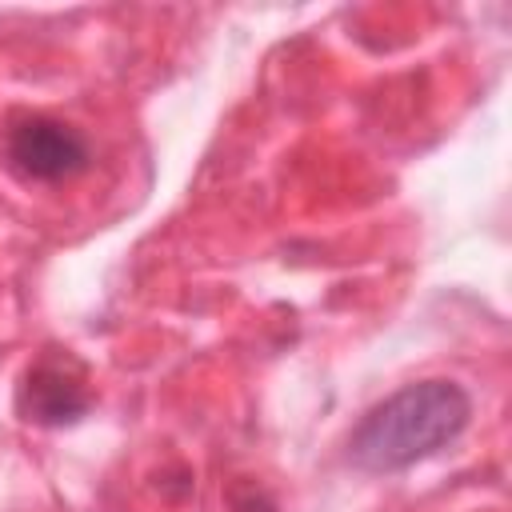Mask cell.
I'll return each instance as SVG.
<instances>
[{"instance_id":"6da1fadb","label":"cell","mask_w":512,"mask_h":512,"mask_svg":"<svg viewBox=\"0 0 512 512\" xmlns=\"http://www.w3.org/2000/svg\"><path fill=\"white\" fill-rule=\"evenodd\" d=\"M472 420V396L456 380H416L368 408L348 440L360 472H404L448 448Z\"/></svg>"},{"instance_id":"7a4b0ae2","label":"cell","mask_w":512,"mask_h":512,"mask_svg":"<svg viewBox=\"0 0 512 512\" xmlns=\"http://www.w3.org/2000/svg\"><path fill=\"white\" fill-rule=\"evenodd\" d=\"M8 160L20 176L28 180H64L76 176L88 164V144L84 136L52 116H24L8 132Z\"/></svg>"},{"instance_id":"3957f363","label":"cell","mask_w":512,"mask_h":512,"mask_svg":"<svg viewBox=\"0 0 512 512\" xmlns=\"http://www.w3.org/2000/svg\"><path fill=\"white\" fill-rule=\"evenodd\" d=\"M28 396H32L28 412H32L36 420H44V424L76 420V416L88 408L84 388L72 384V380H64V372H56V368H36V372L28 376Z\"/></svg>"}]
</instances>
